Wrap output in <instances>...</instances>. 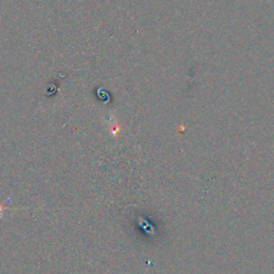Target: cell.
<instances>
[{"label":"cell","instance_id":"cell-1","mask_svg":"<svg viewBox=\"0 0 274 274\" xmlns=\"http://www.w3.org/2000/svg\"><path fill=\"white\" fill-rule=\"evenodd\" d=\"M1 212H2V207L0 206V214H1Z\"/></svg>","mask_w":274,"mask_h":274}]
</instances>
